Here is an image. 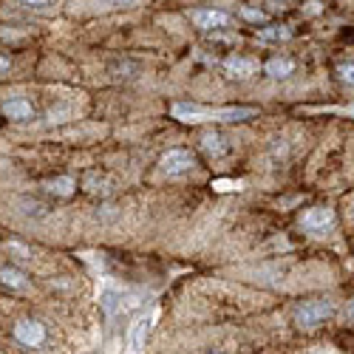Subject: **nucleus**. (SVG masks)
I'll list each match as a JSON object with an SVG mask.
<instances>
[{
    "mask_svg": "<svg viewBox=\"0 0 354 354\" xmlns=\"http://www.w3.org/2000/svg\"><path fill=\"white\" fill-rule=\"evenodd\" d=\"M335 306L332 301H323V298H315V301H304L298 309H295V323L301 329H317L320 323H326L332 317Z\"/></svg>",
    "mask_w": 354,
    "mask_h": 354,
    "instance_id": "f257e3e1",
    "label": "nucleus"
},
{
    "mask_svg": "<svg viewBox=\"0 0 354 354\" xmlns=\"http://www.w3.org/2000/svg\"><path fill=\"white\" fill-rule=\"evenodd\" d=\"M301 224L309 232H326L335 224V210H329V207H309V210H304Z\"/></svg>",
    "mask_w": 354,
    "mask_h": 354,
    "instance_id": "423d86ee",
    "label": "nucleus"
},
{
    "mask_svg": "<svg viewBox=\"0 0 354 354\" xmlns=\"http://www.w3.org/2000/svg\"><path fill=\"white\" fill-rule=\"evenodd\" d=\"M337 71H340V80H343V82H351V71H354V66H351V63L337 66Z\"/></svg>",
    "mask_w": 354,
    "mask_h": 354,
    "instance_id": "4468645a",
    "label": "nucleus"
},
{
    "mask_svg": "<svg viewBox=\"0 0 354 354\" xmlns=\"http://www.w3.org/2000/svg\"><path fill=\"white\" fill-rule=\"evenodd\" d=\"M201 151L207 153V156H224V153H227V145H224L221 133H216V131L204 133V136H201Z\"/></svg>",
    "mask_w": 354,
    "mask_h": 354,
    "instance_id": "9b49d317",
    "label": "nucleus"
},
{
    "mask_svg": "<svg viewBox=\"0 0 354 354\" xmlns=\"http://www.w3.org/2000/svg\"><path fill=\"white\" fill-rule=\"evenodd\" d=\"M3 113L9 116V120L23 122V120H32V116H35V105L28 100H23V97H15V100L3 102Z\"/></svg>",
    "mask_w": 354,
    "mask_h": 354,
    "instance_id": "0eeeda50",
    "label": "nucleus"
},
{
    "mask_svg": "<svg viewBox=\"0 0 354 354\" xmlns=\"http://www.w3.org/2000/svg\"><path fill=\"white\" fill-rule=\"evenodd\" d=\"M221 66H224L227 77H232V80H250L252 74H258V60L244 57V54H230Z\"/></svg>",
    "mask_w": 354,
    "mask_h": 354,
    "instance_id": "39448f33",
    "label": "nucleus"
},
{
    "mask_svg": "<svg viewBox=\"0 0 354 354\" xmlns=\"http://www.w3.org/2000/svg\"><path fill=\"white\" fill-rule=\"evenodd\" d=\"M292 28L289 26H263L258 28V40L263 43H281V40H292Z\"/></svg>",
    "mask_w": 354,
    "mask_h": 354,
    "instance_id": "9d476101",
    "label": "nucleus"
},
{
    "mask_svg": "<svg viewBox=\"0 0 354 354\" xmlns=\"http://www.w3.org/2000/svg\"><path fill=\"white\" fill-rule=\"evenodd\" d=\"M241 17L250 23H267V12L263 9H252V6H241Z\"/></svg>",
    "mask_w": 354,
    "mask_h": 354,
    "instance_id": "ddd939ff",
    "label": "nucleus"
},
{
    "mask_svg": "<svg viewBox=\"0 0 354 354\" xmlns=\"http://www.w3.org/2000/svg\"><path fill=\"white\" fill-rule=\"evenodd\" d=\"M46 190H48L51 196L68 198V196H74V190H77V182L71 179V176H57V179H51V182L46 185Z\"/></svg>",
    "mask_w": 354,
    "mask_h": 354,
    "instance_id": "f8f14e48",
    "label": "nucleus"
},
{
    "mask_svg": "<svg viewBox=\"0 0 354 354\" xmlns=\"http://www.w3.org/2000/svg\"><path fill=\"white\" fill-rule=\"evenodd\" d=\"M204 354H221V351H204Z\"/></svg>",
    "mask_w": 354,
    "mask_h": 354,
    "instance_id": "dca6fc26",
    "label": "nucleus"
},
{
    "mask_svg": "<svg viewBox=\"0 0 354 354\" xmlns=\"http://www.w3.org/2000/svg\"><path fill=\"white\" fill-rule=\"evenodd\" d=\"M190 20L201 28V32H218V28H224V26L232 23L230 12H221V9H193L190 12Z\"/></svg>",
    "mask_w": 354,
    "mask_h": 354,
    "instance_id": "7ed1b4c3",
    "label": "nucleus"
},
{
    "mask_svg": "<svg viewBox=\"0 0 354 354\" xmlns=\"http://www.w3.org/2000/svg\"><path fill=\"white\" fill-rule=\"evenodd\" d=\"M263 71H267L272 80H283L295 71V63L289 57H272V60H267V66H263Z\"/></svg>",
    "mask_w": 354,
    "mask_h": 354,
    "instance_id": "1a4fd4ad",
    "label": "nucleus"
},
{
    "mask_svg": "<svg viewBox=\"0 0 354 354\" xmlns=\"http://www.w3.org/2000/svg\"><path fill=\"white\" fill-rule=\"evenodd\" d=\"M9 66H12V60H9L6 54H0V74H6V71H9Z\"/></svg>",
    "mask_w": 354,
    "mask_h": 354,
    "instance_id": "2eb2a0df",
    "label": "nucleus"
},
{
    "mask_svg": "<svg viewBox=\"0 0 354 354\" xmlns=\"http://www.w3.org/2000/svg\"><path fill=\"white\" fill-rule=\"evenodd\" d=\"M159 167L167 176H179V173H187L190 167H196V156L190 151H185V147H173V151H167L159 159Z\"/></svg>",
    "mask_w": 354,
    "mask_h": 354,
    "instance_id": "f03ea898",
    "label": "nucleus"
},
{
    "mask_svg": "<svg viewBox=\"0 0 354 354\" xmlns=\"http://www.w3.org/2000/svg\"><path fill=\"white\" fill-rule=\"evenodd\" d=\"M15 337L23 343V346H40L46 340V326L40 320H32V317H26V320H17L15 323Z\"/></svg>",
    "mask_w": 354,
    "mask_h": 354,
    "instance_id": "20e7f679",
    "label": "nucleus"
},
{
    "mask_svg": "<svg viewBox=\"0 0 354 354\" xmlns=\"http://www.w3.org/2000/svg\"><path fill=\"white\" fill-rule=\"evenodd\" d=\"M0 283L20 292V289L28 286V275L23 270H17V267H3V270H0Z\"/></svg>",
    "mask_w": 354,
    "mask_h": 354,
    "instance_id": "6e6552de",
    "label": "nucleus"
}]
</instances>
